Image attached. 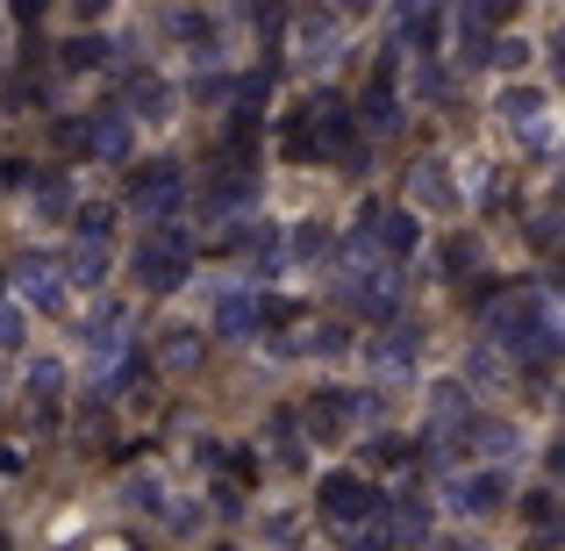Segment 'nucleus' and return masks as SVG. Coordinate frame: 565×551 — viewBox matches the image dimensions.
Wrapping results in <instances>:
<instances>
[{
  "label": "nucleus",
  "mask_w": 565,
  "mask_h": 551,
  "mask_svg": "<svg viewBox=\"0 0 565 551\" xmlns=\"http://www.w3.org/2000/svg\"><path fill=\"white\" fill-rule=\"evenodd\" d=\"M57 144H65L72 158H94V166H129L137 123H129L122 108H86V115H72V123H57Z\"/></svg>",
  "instance_id": "obj_4"
},
{
  "label": "nucleus",
  "mask_w": 565,
  "mask_h": 551,
  "mask_svg": "<svg viewBox=\"0 0 565 551\" xmlns=\"http://www.w3.org/2000/svg\"><path fill=\"white\" fill-rule=\"evenodd\" d=\"M316 509L330 516V523H344V530H373L386 501H380V487H373V480H359V473H322Z\"/></svg>",
  "instance_id": "obj_7"
},
{
  "label": "nucleus",
  "mask_w": 565,
  "mask_h": 551,
  "mask_svg": "<svg viewBox=\"0 0 565 551\" xmlns=\"http://www.w3.org/2000/svg\"><path fill=\"white\" fill-rule=\"evenodd\" d=\"M129 279H137L143 294H180L193 279V236L180 230V222L143 230L137 244H129Z\"/></svg>",
  "instance_id": "obj_3"
},
{
  "label": "nucleus",
  "mask_w": 565,
  "mask_h": 551,
  "mask_svg": "<svg viewBox=\"0 0 565 551\" xmlns=\"http://www.w3.org/2000/svg\"><path fill=\"white\" fill-rule=\"evenodd\" d=\"M394 29H401V43H415V51H437V36H444V14L437 8H401L394 14Z\"/></svg>",
  "instance_id": "obj_15"
},
{
  "label": "nucleus",
  "mask_w": 565,
  "mask_h": 551,
  "mask_svg": "<svg viewBox=\"0 0 565 551\" xmlns=\"http://www.w3.org/2000/svg\"><path fill=\"white\" fill-rule=\"evenodd\" d=\"M344 308L365 316V322H394L401 316V273H394V265H351Z\"/></svg>",
  "instance_id": "obj_9"
},
{
  "label": "nucleus",
  "mask_w": 565,
  "mask_h": 551,
  "mask_svg": "<svg viewBox=\"0 0 565 551\" xmlns=\"http://www.w3.org/2000/svg\"><path fill=\"white\" fill-rule=\"evenodd\" d=\"M166 359L172 365H193V359H201V337H193V330H172L166 337Z\"/></svg>",
  "instance_id": "obj_23"
},
{
  "label": "nucleus",
  "mask_w": 565,
  "mask_h": 551,
  "mask_svg": "<svg viewBox=\"0 0 565 551\" xmlns=\"http://www.w3.org/2000/svg\"><path fill=\"white\" fill-rule=\"evenodd\" d=\"M472 265H480V244H472V236H451V244H444V273H451V279H466Z\"/></svg>",
  "instance_id": "obj_20"
},
{
  "label": "nucleus",
  "mask_w": 565,
  "mask_h": 551,
  "mask_svg": "<svg viewBox=\"0 0 565 551\" xmlns=\"http://www.w3.org/2000/svg\"><path fill=\"white\" fill-rule=\"evenodd\" d=\"M122 208H129V215H143V222H158V230H166V222H180L186 215V172L172 166V158L137 166L122 180Z\"/></svg>",
  "instance_id": "obj_5"
},
{
  "label": "nucleus",
  "mask_w": 565,
  "mask_h": 551,
  "mask_svg": "<svg viewBox=\"0 0 565 551\" xmlns=\"http://www.w3.org/2000/svg\"><path fill=\"white\" fill-rule=\"evenodd\" d=\"M322 244H330V236H322V222H301V230H294L279 251H287V258H322Z\"/></svg>",
  "instance_id": "obj_19"
},
{
  "label": "nucleus",
  "mask_w": 565,
  "mask_h": 551,
  "mask_svg": "<svg viewBox=\"0 0 565 551\" xmlns=\"http://www.w3.org/2000/svg\"><path fill=\"white\" fill-rule=\"evenodd\" d=\"M287 158H344V166H365V151H359V108H351L344 94H316L287 123Z\"/></svg>",
  "instance_id": "obj_1"
},
{
  "label": "nucleus",
  "mask_w": 565,
  "mask_h": 551,
  "mask_svg": "<svg viewBox=\"0 0 565 551\" xmlns=\"http://www.w3.org/2000/svg\"><path fill=\"white\" fill-rule=\"evenodd\" d=\"M365 123H373V129H394V123H401V94H394V57H386V65L373 72V80H365Z\"/></svg>",
  "instance_id": "obj_14"
},
{
  "label": "nucleus",
  "mask_w": 565,
  "mask_h": 551,
  "mask_svg": "<svg viewBox=\"0 0 565 551\" xmlns=\"http://www.w3.org/2000/svg\"><path fill=\"white\" fill-rule=\"evenodd\" d=\"M72 222H79V244H86V251H100V244H108V222H115V208L86 201V208H79V215H72Z\"/></svg>",
  "instance_id": "obj_17"
},
{
  "label": "nucleus",
  "mask_w": 565,
  "mask_h": 551,
  "mask_svg": "<svg viewBox=\"0 0 565 551\" xmlns=\"http://www.w3.org/2000/svg\"><path fill=\"white\" fill-rule=\"evenodd\" d=\"M22 330H29V322H22V308H8V301H0V345H22Z\"/></svg>",
  "instance_id": "obj_25"
},
{
  "label": "nucleus",
  "mask_w": 565,
  "mask_h": 551,
  "mask_svg": "<svg viewBox=\"0 0 565 551\" xmlns=\"http://www.w3.org/2000/svg\"><path fill=\"white\" fill-rule=\"evenodd\" d=\"M250 201H258V172H250V166H222L215 180L201 187V208H207L215 222L236 215V208H250Z\"/></svg>",
  "instance_id": "obj_12"
},
{
  "label": "nucleus",
  "mask_w": 565,
  "mask_h": 551,
  "mask_svg": "<svg viewBox=\"0 0 565 551\" xmlns=\"http://www.w3.org/2000/svg\"><path fill=\"white\" fill-rule=\"evenodd\" d=\"M14 279H22V294H29L36 316H65V273H57V258L22 251V258H14Z\"/></svg>",
  "instance_id": "obj_11"
},
{
  "label": "nucleus",
  "mask_w": 565,
  "mask_h": 551,
  "mask_svg": "<svg viewBox=\"0 0 565 551\" xmlns=\"http://www.w3.org/2000/svg\"><path fill=\"white\" fill-rule=\"evenodd\" d=\"M451 501H458L466 516H494L501 501H509V480H501V473H466V480L451 487Z\"/></svg>",
  "instance_id": "obj_13"
},
{
  "label": "nucleus",
  "mask_w": 565,
  "mask_h": 551,
  "mask_svg": "<svg viewBox=\"0 0 565 551\" xmlns=\"http://www.w3.org/2000/svg\"><path fill=\"white\" fill-rule=\"evenodd\" d=\"M287 316H294V308L279 301V294H265V287H230L215 301V330L230 337V345H250V337L287 330Z\"/></svg>",
  "instance_id": "obj_6"
},
{
  "label": "nucleus",
  "mask_w": 565,
  "mask_h": 551,
  "mask_svg": "<svg viewBox=\"0 0 565 551\" xmlns=\"http://www.w3.org/2000/svg\"><path fill=\"white\" fill-rule=\"evenodd\" d=\"M380 394H351V386H322V394H308L301 423L316 430V437H344V430H359L365 415H373Z\"/></svg>",
  "instance_id": "obj_10"
},
{
  "label": "nucleus",
  "mask_w": 565,
  "mask_h": 551,
  "mask_svg": "<svg viewBox=\"0 0 565 551\" xmlns=\"http://www.w3.org/2000/svg\"><path fill=\"white\" fill-rule=\"evenodd\" d=\"M415 351H423V330H408V322H401V330H386L380 345H373V359L380 365H415Z\"/></svg>",
  "instance_id": "obj_16"
},
{
  "label": "nucleus",
  "mask_w": 565,
  "mask_h": 551,
  "mask_svg": "<svg viewBox=\"0 0 565 551\" xmlns=\"http://www.w3.org/2000/svg\"><path fill=\"white\" fill-rule=\"evenodd\" d=\"M429 551H480L472 538H444V544H429Z\"/></svg>",
  "instance_id": "obj_26"
},
{
  "label": "nucleus",
  "mask_w": 565,
  "mask_h": 551,
  "mask_svg": "<svg viewBox=\"0 0 565 551\" xmlns=\"http://www.w3.org/2000/svg\"><path fill=\"white\" fill-rule=\"evenodd\" d=\"M480 316H487V337H494L501 351H523V359H530V351H537V359H552V351H558L552 301H544V294H530V287H515V294L501 287Z\"/></svg>",
  "instance_id": "obj_2"
},
{
  "label": "nucleus",
  "mask_w": 565,
  "mask_h": 551,
  "mask_svg": "<svg viewBox=\"0 0 565 551\" xmlns=\"http://www.w3.org/2000/svg\"><path fill=\"white\" fill-rule=\"evenodd\" d=\"M423 201L451 208V180H444V166H423Z\"/></svg>",
  "instance_id": "obj_24"
},
{
  "label": "nucleus",
  "mask_w": 565,
  "mask_h": 551,
  "mask_svg": "<svg viewBox=\"0 0 565 551\" xmlns=\"http://www.w3.org/2000/svg\"><path fill=\"white\" fill-rule=\"evenodd\" d=\"M415 244H423V222H415L408 208H386V201L359 208V251H380L386 265H401Z\"/></svg>",
  "instance_id": "obj_8"
},
{
  "label": "nucleus",
  "mask_w": 565,
  "mask_h": 551,
  "mask_svg": "<svg viewBox=\"0 0 565 551\" xmlns=\"http://www.w3.org/2000/svg\"><path fill=\"white\" fill-rule=\"evenodd\" d=\"M394 530H401V538H429V509H423V495H408V501L394 509Z\"/></svg>",
  "instance_id": "obj_21"
},
{
  "label": "nucleus",
  "mask_w": 565,
  "mask_h": 551,
  "mask_svg": "<svg viewBox=\"0 0 565 551\" xmlns=\"http://www.w3.org/2000/svg\"><path fill=\"white\" fill-rule=\"evenodd\" d=\"M57 380H65L57 365H36V372H29V394H36V409H51V401H57Z\"/></svg>",
  "instance_id": "obj_22"
},
{
  "label": "nucleus",
  "mask_w": 565,
  "mask_h": 551,
  "mask_svg": "<svg viewBox=\"0 0 565 551\" xmlns=\"http://www.w3.org/2000/svg\"><path fill=\"white\" fill-rule=\"evenodd\" d=\"M100 57H108V51H100V36H72L65 51H57V65H65V72H94Z\"/></svg>",
  "instance_id": "obj_18"
}]
</instances>
